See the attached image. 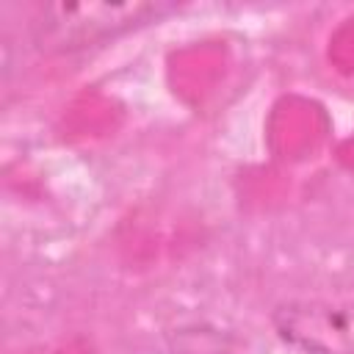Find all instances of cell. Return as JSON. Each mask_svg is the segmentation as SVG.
<instances>
[{
	"label": "cell",
	"instance_id": "1",
	"mask_svg": "<svg viewBox=\"0 0 354 354\" xmlns=\"http://www.w3.org/2000/svg\"><path fill=\"white\" fill-rule=\"evenodd\" d=\"M155 3L141 0H124V3H53L41 8L36 17V36L44 44L53 47H86L94 41H102L108 36H116L127 28H136L147 22L149 17H158Z\"/></svg>",
	"mask_w": 354,
	"mask_h": 354
},
{
	"label": "cell",
	"instance_id": "2",
	"mask_svg": "<svg viewBox=\"0 0 354 354\" xmlns=\"http://www.w3.org/2000/svg\"><path fill=\"white\" fill-rule=\"evenodd\" d=\"M274 326L304 354H354V304L288 301L274 310Z\"/></svg>",
	"mask_w": 354,
	"mask_h": 354
}]
</instances>
